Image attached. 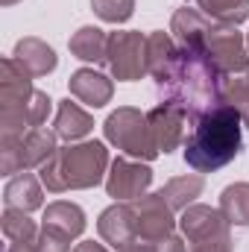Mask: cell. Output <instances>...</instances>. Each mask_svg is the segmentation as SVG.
<instances>
[{
	"instance_id": "17",
	"label": "cell",
	"mask_w": 249,
	"mask_h": 252,
	"mask_svg": "<svg viewBox=\"0 0 249 252\" xmlns=\"http://www.w3.org/2000/svg\"><path fill=\"white\" fill-rule=\"evenodd\" d=\"M12 59L21 64L30 76H47V73H53L56 64H59L56 50H53L47 41L35 38V35L21 38V41L15 44V50H12Z\"/></svg>"
},
{
	"instance_id": "8",
	"label": "cell",
	"mask_w": 249,
	"mask_h": 252,
	"mask_svg": "<svg viewBox=\"0 0 249 252\" xmlns=\"http://www.w3.org/2000/svg\"><path fill=\"white\" fill-rule=\"evenodd\" d=\"M205 56L217 64V70L223 76H238L249 73V47L247 38L235 30V27H223L217 24L208 44H205Z\"/></svg>"
},
{
	"instance_id": "1",
	"label": "cell",
	"mask_w": 249,
	"mask_h": 252,
	"mask_svg": "<svg viewBox=\"0 0 249 252\" xmlns=\"http://www.w3.org/2000/svg\"><path fill=\"white\" fill-rule=\"evenodd\" d=\"M223 82H226V76L217 70V64L205 53L179 47V56H176L173 67L156 85H158L161 103H173L193 124L205 112L223 106Z\"/></svg>"
},
{
	"instance_id": "23",
	"label": "cell",
	"mask_w": 249,
	"mask_h": 252,
	"mask_svg": "<svg viewBox=\"0 0 249 252\" xmlns=\"http://www.w3.org/2000/svg\"><path fill=\"white\" fill-rule=\"evenodd\" d=\"M205 188V182H202V176L199 173H187V176H176V179H170L164 188H161V196L167 199V205L173 208V211H185L187 205H193V199L202 193Z\"/></svg>"
},
{
	"instance_id": "33",
	"label": "cell",
	"mask_w": 249,
	"mask_h": 252,
	"mask_svg": "<svg viewBox=\"0 0 249 252\" xmlns=\"http://www.w3.org/2000/svg\"><path fill=\"white\" fill-rule=\"evenodd\" d=\"M247 47H249V35H247Z\"/></svg>"
},
{
	"instance_id": "24",
	"label": "cell",
	"mask_w": 249,
	"mask_h": 252,
	"mask_svg": "<svg viewBox=\"0 0 249 252\" xmlns=\"http://www.w3.org/2000/svg\"><path fill=\"white\" fill-rule=\"evenodd\" d=\"M220 214L229 226H249V182H235L220 193Z\"/></svg>"
},
{
	"instance_id": "19",
	"label": "cell",
	"mask_w": 249,
	"mask_h": 252,
	"mask_svg": "<svg viewBox=\"0 0 249 252\" xmlns=\"http://www.w3.org/2000/svg\"><path fill=\"white\" fill-rule=\"evenodd\" d=\"M67 47L79 62H91V64L109 62V32H103L100 27H79L70 35Z\"/></svg>"
},
{
	"instance_id": "15",
	"label": "cell",
	"mask_w": 249,
	"mask_h": 252,
	"mask_svg": "<svg viewBox=\"0 0 249 252\" xmlns=\"http://www.w3.org/2000/svg\"><path fill=\"white\" fill-rule=\"evenodd\" d=\"M67 88H70V94H73L79 103H85V106H91V109H103V106L112 100V94H115L112 79H109L106 73L94 70V67H79V70H73L70 79H67Z\"/></svg>"
},
{
	"instance_id": "7",
	"label": "cell",
	"mask_w": 249,
	"mask_h": 252,
	"mask_svg": "<svg viewBox=\"0 0 249 252\" xmlns=\"http://www.w3.org/2000/svg\"><path fill=\"white\" fill-rule=\"evenodd\" d=\"M109 70L121 82H135L147 76V35L124 30V32H109Z\"/></svg>"
},
{
	"instance_id": "12",
	"label": "cell",
	"mask_w": 249,
	"mask_h": 252,
	"mask_svg": "<svg viewBox=\"0 0 249 252\" xmlns=\"http://www.w3.org/2000/svg\"><path fill=\"white\" fill-rule=\"evenodd\" d=\"M214 21L205 18L199 9H176L173 18H170V35L176 38V44L182 50H196V53H205V44L214 32Z\"/></svg>"
},
{
	"instance_id": "20",
	"label": "cell",
	"mask_w": 249,
	"mask_h": 252,
	"mask_svg": "<svg viewBox=\"0 0 249 252\" xmlns=\"http://www.w3.org/2000/svg\"><path fill=\"white\" fill-rule=\"evenodd\" d=\"M176 56H179V44H176V38L170 32L158 30V32L147 35V70H150V76L156 82H161L167 76V70L176 62Z\"/></svg>"
},
{
	"instance_id": "28",
	"label": "cell",
	"mask_w": 249,
	"mask_h": 252,
	"mask_svg": "<svg viewBox=\"0 0 249 252\" xmlns=\"http://www.w3.org/2000/svg\"><path fill=\"white\" fill-rule=\"evenodd\" d=\"M118 252H185V241L176 235H167L161 241H144V238H132L124 250Z\"/></svg>"
},
{
	"instance_id": "31",
	"label": "cell",
	"mask_w": 249,
	"mask_h": 252,
	"mask_svg": "<svg viewBox=\"0 0 249 252\" xmlns=\"http://www.w3.org/2000/svg\"><path fill=\"white\" fill-rule=\"evenodd\" d=\"M73 252H109L103 244H94V241H82V244H76Z\"/></svg>"
},
{
	"instance_id": "13",
	"label": "cell",
	"mask_w": 249,
	"mask_h": 252,
	"mask_svg": "<svg viewBox=\"0 0 249 252\" xmlns=\"http://www.w3.org/2000/svg\"><path fill=\"white\" fill-rule=\"evenodd\" d=\"M150 118V129H153V138L158 144V150L167 156L173 153L179 144H185V121L187 115L182 109H176L173 103H158L156 109L147 112Z\"/></svg>"
},
{
	"instance_id": "32",
	"label": "cell",
	"mask_w": 249,
	"mask_h": 252,
	"mask_svg": "<svg viewBox=\"0 0 249 252\" xmlns=\"http://www.w3.org/2000/svg\"><path fill=\"white\" fill-rule=\"evenodd\" d=\"M18 0H0V6H15Z\"/></svg>"
},
{
	"instance_id": "27",
	"label": "cell",
	"mask_w": 249,
	"mask_h": 252,
	"mask_svg": "<svg viewBox=\"0 0 249 252\" xmlns=\"http://www.w3.org/2000/svg\"><path fill=\"white\" fill-rule=\"evenodd\" d=\"M91 9L106 24H126L135 12V0H91Z\"/></svg>"
},
{
	"instance_id": "14",
	"label": "cell",
	"mask_w": 249,
	"mask_h": 252,
	"mask_svg": "<svg viewBox=\"0 0 249 252\" xmlns=\"http://www.w3.org/2000/svg\"><path fill=\"white\" fill-rule=\"evenodd\" d=\"M32 94H35L32 76L15 62L12 56H6V59L0 62V112L24 109Z\"/></svg>"
},
{
	"instance_id": "16",
	"label": "cell",
	"mask_w": 249,
	"mask_h": 252,
	"mask_svg": "<svg viewBox=\"0 0 249 252\" xmlns=\"http://www.w3.org/2000/svg\"><path fill=\"white\" fill-rule=\"evenodd\" d=\"M97 232L103 238V244L124 250L126 244L135 238V214H132V202H115L109 205L100 220H97Z\"/></svg>"
},
{
	"instance_id": "26",
	"label": "cell",
	"mask_w": 249,
	"mask_h": 252,
	"mask_svg": "<svg viewBox=\"0 0 249 252\" xmlns=\"http://www.w3.org/2000/svg\"><path fill=\"white\" fill-rule=\"evenodd\" d=\"M3 235H6L9 244H15V241H35L41 235V229L35 226V220H30L27 211L6 208L3 211Z\"/></svg>"
},
{
	"instance_id": "25",
	"label": "cell",
	"mask_w": 249,
	"mask_h": 252,
	"mask_svg": "<svg viewBox=\"0 0 249 252\" xmlns=\"http://www.w3.org/2000/svg\"><path fill=\"white\" fill-rule=\"evenodd\" d=\"M223 103H229L244 126L249 129V73H238V76H226L223 82Z\"/></svg>"
},
{
	"instance_id": "2",
	"label": "cell",
	"mask_w": 249,
	"mask_h": 252,
	"mask_svg": "<svg viewBox=\"0 0 249 252\" xmlns=\"http://www.w3.org/2000/svg\"><path fill=\"white\" fill-rule=\"evenodd\" d=\"M193 129L185 138V164L193 167L196 173H214L235 161V156L244 147V121L241 115L223 103L211 112H205L199 121H193Z\"/></svg>"
},
{
	"instance_id": "11",
	"label": "cell",
	"mask_w": 249,
	"mask_h": 252,
	"mask_svg": "<svg viewBox=\"0 0 249 252\" xmlns=\"http://www.w3.org/2000/svg\"><path fill=\"white\" fill-rule=\"evenodd\" d=\"M179 229H182V235L190 247L220 241V238H232L229 220L220 214V208H211V205H187L179 217Z\"/></svg>"
},
{
	"instance_id": "4",
	"label": "cell",
	"mask_w": 249,
	"mask_h": 252,
	"mask_svg": "<svg viewBox=\"0 0 249 252\" xmlns=\"http://www.w3.org/2000/svg\"><path fill=\"white\" fill-rule=\"evenodd\" d=\"M103 132H106V141L115 144L124 156L135 158V161H153L161 156L156 138H153V129H150V118L132 106H121L115 109L106 124H103Z\"/></svg>"
},
{
	"instance_id": "30",
	"label": "cell",
	"mask_w": 249,
	"mask_h": 252,
	"mask_svg": "<svg viewBox=\"0 0 249 252\" xmlns=\"http://www.w3.org/2000/svg\"><path fill=\"white\" fill-rule=\"evenodd\" d=\"M6 252H44V250H41V244L35 238V241H15V244H9Z\"/></svg>"
},
{
	"instance_id": "6",
	"label": "cell",
	"mask_w": 249,
	"mask_h": 252,
	"mask_svg": "<svg viewBox=\"0 0 249 252\" xmlns=\"http://www.w3.org/2000/svg\"><path fill=\"white\" fill-rule=\"evenodd\" d=\"M82 232H85V211L76 202L56 199L44 208L38 244L44 252H67L70 241H76Z\"/></svg>"
},
{
	"instance_id": "5",
	"label": "cell",
	"mask_w": 249,
	"mask_h": 252,
	"mask_svg": "<svg viewBox=\"0 0 249 252\" xmlns=\"http://www.w3.org/2000/svg\"><path fill=\"white\" fill-rule=\"evenodd\" d=\"M56 132L38 126L30 129L21 138H0V170L3 176L12 173H27L32 167H44L53 156H56Z\"/></svg>"
},
{
	"instance_id": "3",
	"label": "cell",
	"mask_w": 249,
	"mask_h": 252,
	"mask_svg": "<svg viewBox=\"0 0 249 252\" xmlns=\"http://www.w3.org/2000/svg\"><path fill=\"white\" fill-rule=\"evenodd\" d=\"M112 161L109 150L103 141H82L56 150V156L38 167V179L50 193H64V190H85L94 188L106 179Z\"/></svg>"
},
{
	"instance_id": "10",
	"label": "cell",
	"mask_w": 249,
	"mask_h": 252,
	"mask_svg": "<svg viewBox=\"0 0 249 252\" xmlns=\"http://www.w3.org/2000/svg\"><path fill=\"white\" fill-rule=\"evenodd\" d=\"M153 185V170L147 161H135L129 156H121L112 161L109 173H106V193L115 202H132L138 196H144Z\"/></svg>"
},
{
	"instance_id": "22",
	"label": "cell",
	"mask_w": 249,
	"mask_h": 252,
	"mask_svg": "<svg viewBox=\"0 0 249 252\" xmlns=\"http://www.w3.org/2000/svg\"><path fill=\"white\" fill-rule=\"evenodd\" d=\"M196 9L223 27H238L249 18V0H193Z\"/></svg>"
},
{
	"instance_id": "18",
	"label": "cell",
	"mask_w": 249,
	"mask_h": 252,
	"mask_svg": "<svg viewBox=\"0 0 249 252\" xmlns=\"http://www.w3.org/2000/svg\"><path fill=\"white\" fill-rule=\"evenodd\" d=\"M41 179H35L32 173H18L15 179H9V185L3 190V202L6 208H15V211H35L44 205V190H41Z\"/></svg>"
},
{
	"instance_id": "29",
	"label": "cell",
	"mask_w": 249,
	"mask_h": 252,
	"mask_svg": "<svg viewBox=\"0 0 249 252\" xmlns=\"http://www.w3.org/2000/svg\"><path fill=\"white\" fill-rule=\"evenodd\" d=\"M193 252H232V238H220V241H208L193 247Z\"/></svg>"
},
{
	"instance_id": "9",
	"label": "cell",
	"mask_w": 249,
	"mask_h": 252,
	"mask_svg": "<svg viewBox=\"0 0 249 252\" xmlns=\"http://www.w3.org/2000/svg\"><path fill=\"white\" fill-rule=\"evenodd\" d=\"M132 214H135V238L161 241V238L173 235V229H176V217H173L176 211L167 205L161 190L132 199Z\"/></svg>"
},
{
	"instance_id": "21",
	"label": "cell",
	"mask_w": 249,
	"mask_h": 252,
	"mask_svg": "<svg viewBox=\"0 0 249 252\" xmlns=\"http://www.w3.org/2000/svg\"><path fill=\"white\" fill-rule=\"evenodd\" d=\"M94 129V118L79 106V103H70V100H62L59 109H56V121H53V132L62 138V141H79L85 138L88 132Z\"/></svg>"
}]
</instances>
